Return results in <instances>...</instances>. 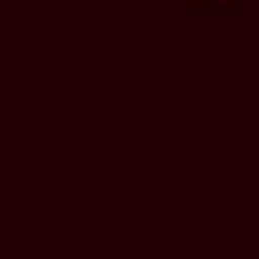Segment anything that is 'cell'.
<instances>
[{
	"label": "cell",
	"instance_id": "obj_1",
	"mask_svg": "<svg viewBox=\"0 0 259 259\" xmlns=\"http://www.w3.org/2000/svg\"><path fill=\"white\" fill-rule=\"evenodd\" d=\"M187 13H233L243 7V0H181Z\"/></svg>",
	"mask_w": 259,
	"mask_h": 259
}]
</instances>
